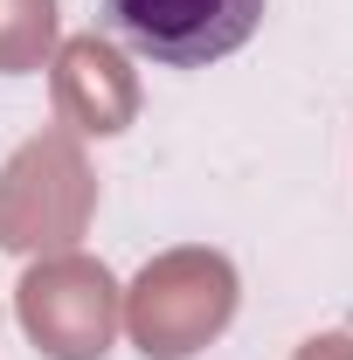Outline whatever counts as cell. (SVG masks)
<instances>
[{"label":"cell","instance_id":"cell-7","mask_svg":"<svg viewBox=\"0 0 353 360\" xmlns=\"http://www.w3.org/2000/svg\"><path fill=\"white\" fill-rule=\"evenodd\" d=\"M291 360H353V333H312Z\"/></svg>","mask_w":353,"mask_h":360},{"label":"cell","instance_id":"cell-5","mask_svg":"<svg viewBox=\"0 0 353 360\" xmlns=\"http://www.w3.org/2000/svg\"><path fill=\"white\" fill-rule=\"evenodd\" d=\"M49 90H56V118L77 139H118L139 118V77L125 49L104 35H70L49 56Z\"/></svg>","mask_w":353,"mask_h":360},{"label":"cell","instance_id":"cell-6","mask_svg":"<svg viewBox=\"0 0 353 360\" xmlns=\"http://www.w3.org/2000/svg\"><path fill=\"white\" fill-rule=\"evenodd\" d=\"M56 56V0H0V77H28Z\"/></svg>","mask_w":353,"mask_h":360},{"label":"cell","instance_id":"cell-2","mask_svg":"<svg viewBox=\"0 0 353 360\" xmlns=\"http://www.w3.org/2000/svg\"><path fill=\"white\" fill-rule=\"evenodd\" d=\"M97 215V174L84 160V139L49 125L0 167V250L14 257H56L70 250Z\"/></svg>","mask_w":353,"mask_h":360},{"label":"cell","instance_id":"cell-1","mask_svg":"<svg viewBox=\"0 0 353 360\" xmlns=\"http://www.w3.org/2000/svg\"><path fill=\"white\" fill-rule=\"evenodd\" d=\"M243 305V277L222 250H167L132 277L125 291V333L146 360H194L229 333V319Z\"/></svg>","mask_w":353,"mask_h":360},{"label":"cell","instance_id":"cell-3","mask_svg":"<svg viewBox=\"0 0 353 360\" xmlns=\"http://www.w3.org/2000/svg\"><path fill=\"white\" fill-rule=\"evenodd\" d=\"M14 312H21V333L35 340V354L49 360H104L118 326H125V291L118 277L97 264V257H77V250H56V257H35L14 284Z\"/></svg>","mask_w":353,"mask_h":360},{"label":"cell","instance_id":"cell-4","mask_svg":"<svg viewBox=\"0 0 353 360\" xmlns=\"http://www.w3.org/2000/svg\"><path fill=\"white\" fill-rule=\"evenodd\" d=\"M270 0H97L104 28L167 70H208L264 28Z\"/></svg>","mask_w":353,"mask_h":360}]
</instances>
